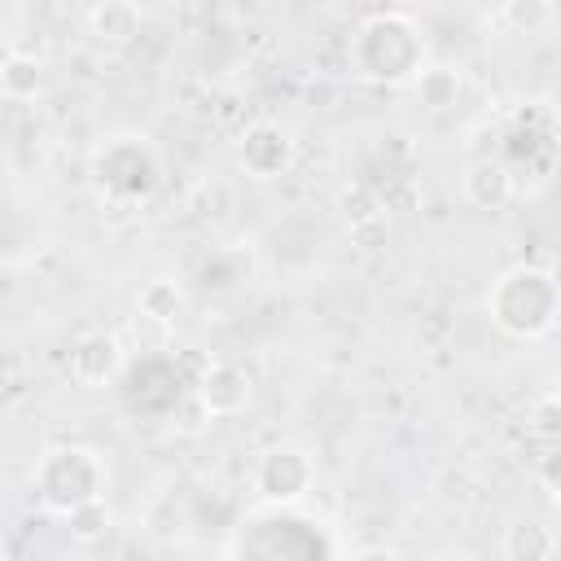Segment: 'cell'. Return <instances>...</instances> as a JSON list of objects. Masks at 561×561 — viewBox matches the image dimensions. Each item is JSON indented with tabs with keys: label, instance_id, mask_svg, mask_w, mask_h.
Segmentation results:
<instances>
[{
	"label": "cell",
	"instance_id": "1",
	"mask_svg": "<svg viewBox=\"0 0 561 561\" xmlns=\"http://www.w3.org/2000/svg\"><path fill=\"white\" fill-rule=\"evenodd\" d=\"M425 66L421 26L408 13H373L351 39V70L368 83H412Z\"/></svg>",
	"mask_w": 561,
	"mask_h": 561
},
{
	"label": "cell",
	"instance_id": "2",
	"mask_svg": "<svg viewBox=\"0 0 561 561\" xmlns=\"http://www.w3.org/2000/svg\"><path fill=\"white\" fill-rule=\"evenodd\" d=\"M486 316L508 337L535 342L561 320V285L543 267H508L486 294Z\"/></svg>",
	"mask_w": 561,
	"mask_h": 561
},
{
	"label": "cell",
	"instance_id": "3",
	"mask_svg": "<svg viewBox=\"0 0 561 561\" xmlns=\"http://www.w3.org/2000/svg\"><path fill=\"white\" fill-rule=\"evenodd\" d=\"M105 478H110V469H105L101 451H92V447H48L31 469L35 495L44 500L48 513H61V517L75 504L96 500L105 491Z\"/></svg>",
	"mask_w": 561,
	"mask_h": 561
},
{
	"label": "cell",
	"instance_id": "4",
	"mask_svg": "<svg viewBox=\"0 0 561 561\" xmlns=\"http://www.w3.org/2000/svg\"><path fill=\"white\" fill-rule=\"evenodd\" d=\"M162 158L145 136H110L92 153V180L114 202H145L158 188Z\"/></svg>",
	"mask_w": 561,
	"mask_h": 561
},
{
	"label": "cell",
	"instance_id": "5",
	"mask_svg": "<svg viewBox=\"0 0 561 561\" xmlns=\"http://www.w3.org/2000/svg\"><path fill=\"white\" fill-rule=\"evenodd\" d=\"M311 486H316V465L294 443L267 447L259 456V465H254V491H259V500L267 508H294V504H302L311 495Z\"/></svg>",
	"mask_w": 561,
	"mask_h": 561
},
{
	"label": "cell",
	"instance_id": "6",
	"mask_svg": "<svg viewBox=\"0 0 561 561\" xmlns=\"http://www.w3.org/2000/svg\"><path fill=\"white\" fill-rule=\"evenodd\" d=\"M298 158L294 136L272 123V118H254L237 131V162L250 180H280Z\"/></svg>",
	"mask_w": 561,
	"mask_h": 561
},
{
	"label": "cell",
	"instance_id": "7",
	"mask_svg": "<svg viewBox=\"0 0 561 561\" xmlns=\"http://www.w3.org/2000/svg\"><path fill=\"white\" fill-rule=\"evenodd\" d=\"M193 399L210 412V421H224V416H241L254 399V381L241 364L232 359H215L202 368L197 386H193Z\"/></svg>",
	"mask_w": 561,
	"mask_h": 561
},
{
	"label": "cell",
	"instance_id": "8",
	"mask_svg": "<svg viewBox=\"0 0 561 561\" xmlns=\"http://www.w3.org/2000/svg\"><path fill=\"white\" fill-rule=\"evenodd\" d=\"M123 368H127V351H123V342H118L114 333H105V329H92V333H83V337L70 346V377H75L79 386H88V390L114 386Z\"/></svg>",
	"mask_w": 561,
	"mask_h": 561
},
{
	"label": "cell",
	"instance_id": "9",
	"mask_svg": "<svg viewBox=\"0 0 561 561\" xmlns=\"http://www.w3.org/2000/svg\"><path fill=\"white\" fill-rule=\"evenodd\" d=\"M460 193L478 210H504L513 202V171L500 158H478V162H469Z\"/></svg>",
	"mask_w": 561,
	"mask_h": 561
},
{
	"label": "cell",
	"instance_id": "10",
	"mask_svg": "<svg viewBox=\"0 0 561 561\" xmlns=\"http://www.w3.org/2000/svg\"><path fill=\"white\" fill-rule=\"evenodd\" d=\"M88 31L101 44H131L140 35V4L136 0H96L88 9Z\"/></svg>",
	"mask_w": 561,
	"mask_h": 561
},
{
	"label": "cell",
	"instance_id": "11",
	"mask_svg": "<svg viewBox=\"0 0 561 561\" xmlns=\"http://www.w3.org/2000/svg\"><path fill=\"white\" fill-rule=\"evenodd\" d=\"M412 92H416V105L430 110V114H447L456 110V101L465 96V79L456 66H421V75L412 79Z\"/></svg>",
	"mask_w": 561,
	"mask_h": 561
},
{
	"label": "cell",
	"instance_id": "12",
	"mask_svg": "<svg viewBox=\"0 0 561 561\" xmlns=\"http://www.w3.org/2000/svg\"><path fill=\"white\" fill-rule=\"evenodd\" d=\"M136 311H140L145 320H153V324H175V320L188 311V294H184L180 280H171V276H153V280L140 285V294H136Z\"/></svg>",
	"mask_w": 561,
	"mask_h": 561
},
{
	"label": "cell",
	"instance_id": "13",
	"mask_svg": "<svg viewBox=\"0 0 561 561\" xmlns=\"http://www.w3.org/2000/svg\"><path fill=\"white\" fill-rule=\"evenodd\" d=\"M333 210H337V219H342L351 232H359V228H377V224H381V197H377L368 184H359V180H351V184L337 188Z\"/></svg>",
	"mask_w": 561,
	"mask_h": 561
},
{
	"label": "cell",
	"instance_id": "14",
	"mask_svg": "<svg viewBox=\"0 0 561 561\" xmlns=\"http://www.w3.org/2000/svg\"><path fill=\"white\" fill-rule=\"evenodd\" d=\"M39 83H44V66H39V57L9 48V53H4V66H0V92H4L9 101H35Z\"/></svg>",
	"mask_w": 561,
	"mask_h": 561
},
{
	"label": "cell",
	"instance_id": "15",
	"mask_svg": "<svg viewBox=\"0 0 561 561\" xmlns=\"http://www.w3.org/2000/svg\"><path fill=\"white\" fill-rule=\"evenodd\" d=\"M66 530H70V539H79V543H101V539L114 530V508L105 504V495L83 500V504H75V508L66 513Z\"/></svg>",
	"mask_w": 561,
	"mask_h": 561
},
{
	"label": "cell",
	"instance_id": "16",
	"mask_svg": "<svg viewBox=\"0 0 561 561\" xmlns=\"http://www.w3.org/2000/svg\"><path fill=\"white\" fill-rule=\"evenodd\" d=\"M557 552H561V539L548 526H508L504 535V557L535 561V557H557Z\"/></svg>",
	"mask_w": 561,
	"mask_h": 561
},
{
	"label": "cell",
	"instance_id": "17",
	"mask_svg": "<svg viewBox=\"0 0 561 561\" xmlns=\"http://www.w3.org/2000/svg\"><path fill=\"white\" fill-rule=\"evenodd\" d=\"M500 22L513 35H535L552 22V0H500Z\"/></svg>",
	"mask_w": 561,
	"mask_h": 561
},
{
	"label": "cell",
	"instance_id": "18",
	"mask_svg": "<svg viewBox=\"0 0 561 561\" xmlns=\"http://www.w3.org/2000/svg\"><path fill=\"white\" fill-rule=\"evenodd\" d=\"M526 434H530L535 443H543V447H557V443H561V399H557V394H548V399H539V403L530 408Z\"/></svg>",
	"mask_w": 561,
	"mask_h": 561
},
{
	"label": "cell",
	"instance_id": "19",
	"mask_svg": "<svg viewBox=\"0 0 561 561\" xmlns=\"http://www.w3.org/2000/svg\"><path fill=\"white\" fill-rule=\"evenodd\" d=\"M557 399H561V377H557Z\"/></svg>",
	"mask_w": 561,
	"mask_h": 561
}]
</instances>
